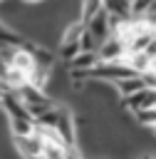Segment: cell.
Instances as JSON below:
<instances>
[{
	"instance_id": "cell-1",
	"label": "cell",
	"mask_w": 156,
	"mask_h": 159,
	"mask_svg": "<svg viewBox=\"0 0 156 159\" xmlns=\"http://www.w3.org/2000/svg\"><path fill=\"white\" fill-rule=\"evenodd\" d=\"M12 147L22 159H37L42 154V137L40 134H25V137H12Z\"/></svg>"
},
{
	"instance_id": "cell-2",
	"label": "cell",
	"mask_w": 156,
	"mask_h": 159,
	"mask_svg": "<svg viewBox=\"0 0 156 159\" xmlns=\"http://www.w3.org/2000/svg\"><path fill=\"white\" fill-rule=\"evenodd\" d=\"M84 27H87V30H89L99 42H104V40H109V37H111V17H109V12H106V10H102V12H99L94 20H89Z\"/></svg>"
},
{
	"instance_id": "cell-3",
	"label": "cell",
	"mask_w": 156,
	"mask_h": 159,
	"mask_svg": "<svg viewBox=\"0 0 156 159\" xmlns=\"http://www.w3.org/2000/svg\"><path fill=\"white\" fill-rule=\"evenodd\" d=\"M126 52V45L119 40V37H109V40H104L102 45H99V50H97V55H99V60L102 62H116L121 55Z\"/></svg>"
},
{
	"instance_id": "cell-4",
	"label": "cell",
	"mask_w": 156,
	"mask_h": 159,
	"mask_svg": "<svg viewBox=\"0 0 156 159\" xmlns=\"http://www.w3.org/2000/svg\"><path fill=\"white\" fill-rule=\"evenodd\" d=\"M114 87H116L119 97H129V94H134V92L144 89V87H146V82H144V77H141V75H129V77L116 80V82H114Z\"/></svg>"
},
{
	"instance_id": "cell-5",
	"label": "cell",
	"mask_w": 156,
	"mask_h": 159,
	"mask_svg": "<svg viewBox=\"0 0 156 159\" xmlns=\"http://www.w3.org/2000/svg\"><path fill=\"white\" fill-rule=\"evenodd\" d=\"M104 10V0H79V20L87 25Z\"/></svg>"
},
{
	"instance_id": "cell-6",
	"label": "cell",
	"mask_w": 156,
	"mask_h": 159,
	"mask_svg": "<svg viewBox=\"0 0 156 159\" xmlns=\"http://www.w3.org/2000/svg\"><path fill=\"white\" fill-rule=\"evenodd\" d=\"M104 10L114 17H119V20L134 17L131 15V2H126V0H104Z\"/></svg>"
},
{
	"instance_id": "cell-7",
	"label": "cell",
	"mask_w": 156,
	"mask_h": 159,
	"mask_svg": "<svg viewBox=\"0 0 156 159\" xmlns=\"http://www.w3.org/2000/svg\"><path fill=\"white\" fill-rule=\"evenodd\" d=\"M134 119H136V124H141V127H154V124H156V107L134 112Z\"/></svg>"
},
{
	"instance_id": "cell-8",
	"label": "cell",
	"mask_w": 156,
	"mask_h": 159,
	"mask_svg": "<svg viewBox=\"0 0 156 159\" xmlns=\"http://www.w3.org/2000/svg\"><path fill=\"white\" fill-rule=\"evenodd\" d=\"M99 45H102V42H99V40H97L87 27H84V32H82V37H79V47H82L84 52H97V50H99Z\"/></svg>"
},
{
	"instance_id": "cell-9",
	"label": "cell",
	"mask_w": 156,
	"mask_h": 159,
	"mask_svg": "<svg viewBox=\"0 0 156 159\" xmlns=\"http://www.w3.org/2000/svg\"><path fill=\"white\" fill-rule=\"evenodd\" d=\"M151 2H154V0H134V2H131V15H134V17H144V15L149 12Z\"/></svg>"
},
{
	"instance_id": "cell-10",
	"label": "cell",
	"mask_w": 156,
	"mask_h": 159,
	"mask_svg": "<svg viewBox=\"0 0 156 159\" xmlns=\"http://www.w3.org/2000/svg\"><path fill=\"white\" fill-rule=\"evenodd\" d=\"M7 70H10V65L2 60V55H0V80H5V75H7Z\"/></svg>"
},
{
	"instance_id": "cell-11",
	"label": "cell",
	"mask_w": 156,
	"mask_h": 159,
	"mask_svg": "<svg viewBox=\"0 0 156 159\" xmlns=\"http://www.w3.org/2000/svg\"><path fill=\"white\" fill-rule=\"evenodd\" d=\"M27 5H40V2H47V0H25Z\"/></svg>"
},
{
	"instance_id": "cell-12",
	"label": "cell",
	"mask_w": 156,
	"mask_h": 159,
	"mask_svg": "<svg viewBox=\"0 0 156 159\" xmlns=\"http://www.w3.org/2000/svg\"><path fill=\"white\" fill-rule=\"evenodd\" d=\"M149 129H151V134H154V137H156V124H154V127H149Z\"/></svg>"
},
{
	"instance_id": "cell-13",
	"label": "cell",
	"mask_w": 156,
	"mask_h": 159,
	"mask_svg": "<svg viewBox=\"0 0 156 159\" xmlns=\"http://www.w3.org/2000/svg\"><path fill=\"white\" fill-rule=\"evenodd\" d=\"M126 2H134V0H126Z\"/></svg>"
},
{
	"instance_id": "cell-14",
	"label": "cell",
	"mask_w": 156,
	"mask_h": 159,
	"mask_svg": "<svg viewBox=\"0 0 156 159\" xmlns=\"http://www.w3.org/2000/svg\"><path fill=\"white\" fill-rule=\"evenodd\" d=\"M144 159H151V157H144Z\"/></svg>"
}]
</instances>
